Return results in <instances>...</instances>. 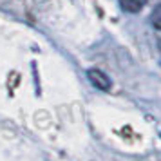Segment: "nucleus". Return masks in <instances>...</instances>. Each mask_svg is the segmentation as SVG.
<instances>
[{"label":"nucleus","mask_w":161,"mask_h":161,"mask_svg":"<svg viewBox=\"0 0 161 161\" xmlns=\"http://www.w3.org/2000/svg\"><path fill=\"white\" fill-rule=\"evenodd\" d=\"M87 78H89V81H91L96 89H100V91H109V89L112 87L110 78L103 73V71H100V69H89Z\"/></svg>","instance_id":"f257e3e1"},{"label":"nucleus","mask_w":161,"mask_h":161,"mask_svg":"<svg viewBox=\"0 0 161 161\" xmlns=\"http://www.w3.org/2000/svg\"><path fill=\"white\" fill-rule=\"evenodd\" d=\"M145 0H119V6L127 13H138L139 9L143 8Z\"/></svg>","instance_id":"f03ea898"},{"label":"nucleus","mask_w":161,"mask_h":161,"mask_svg":"<svg viewBox=\"0 0 161 161\" xmlns=\"http://www.w3.org/2000/svg\"><path fill=\"white\" fill-rule=\"evenodd\" d=\"M150 22H152L154 29L161 31V4L159 6H156L152 11V15H150Z\"/></svg>","instance_id":"7ed1b4c3"},{"label":"nucleus","mask_w":161,"mask_h":161,"mask_svg":"<svg viewBox=\"0 0 161 161\" xmlns=\"http://www.w3.org/2000/svg\"><path fill=\"white\" fill-rule=\"evenodd\" d=\"M158 45H159V49H161V40H159V42H158Z\"/></svg>","instance_id":"20e7f679"}]
</instances>
